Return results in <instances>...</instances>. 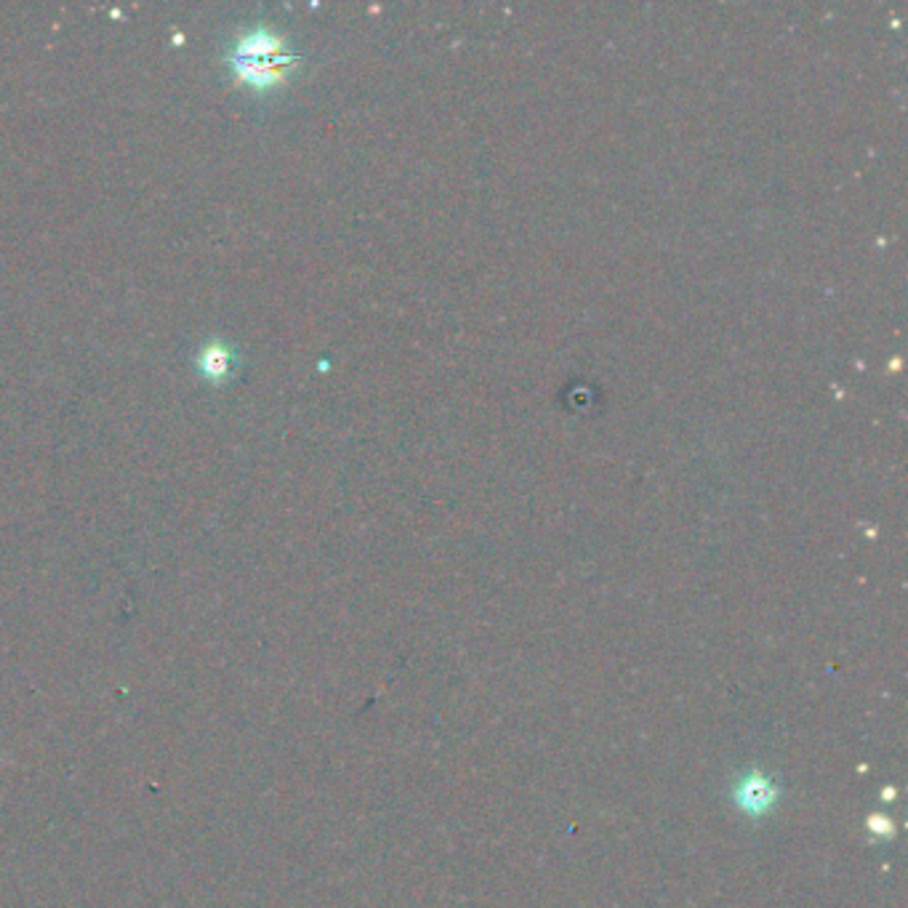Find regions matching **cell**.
I'll return each instance as SVG.
<instances>
[{"mask_svg":"<svg viewBox=\"0 0 908 908\" xmlns=\"http://www.w3.org/2000/svg\"><path fill=\"white\" fill-rule=\"evenodd\" d=\"M230 67L235 78L254 88L283 84L293 67V57L285 51L283 38L270 30H251L232 46Z\"/></svg>","mask_w":908,"mask_h":908,"instance_id":"obj_1","label":"cell"},{"mask_svg":"<svg viewBox=\"0 0 908 908\" xmlns=\"http://www.w3.org/2000/svg\"><path fill=\"white\" fill-rule=\"evenodd\" d=\"M735 802H739L741 810L749 812V816L754 818L768 816L778 802V787L762 773L743 775L739 787H735Z\"/></svg>","mask_w":908,"mask_h":908,"instance_id":"obj_2","label":"cell"},{"mask_svg":"<svg viewBox=\"0 0 908 908\" xmlns=\"http://www.w3.org/2000/svg\"><path fill=\"white\" fill-rule=\"evenodd\" d=\"M197 368H201V373L211 381L224 379V375L232 371V352L222 344V341H211L208 346H203L201 358H197Z\"/></svg>","mask_w":908,"mask_h":908,"instance_id":"obj_3","label":"cell"}]
</instances>
